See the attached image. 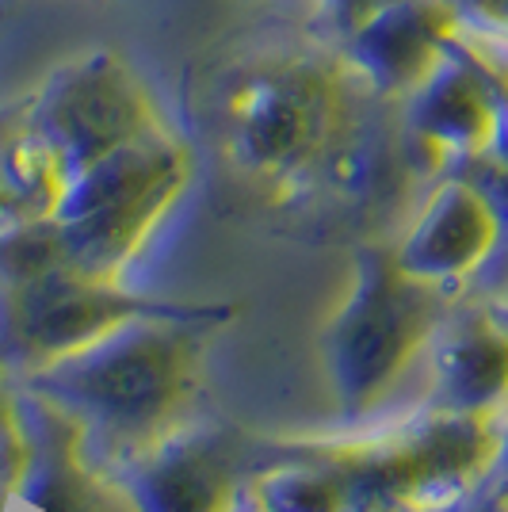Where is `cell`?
Returning a JSON list of instances; mask_svg holds the SVG:
<instances>
[{"mask_svg":"<svg viewBox=\"0 0 508 512\" xmlns=\"http://www.w3.org/2000/svg\"><path fill=\"white\" fill-rule=\"evenodd\" d=\"M20 107L58 150L69 176L100 153L172 127L142 73L115 50H85L50 69Z\"/></svg>","mask_w":508,"mask_h":512,"instance_id":"2","label":"cell"},{"mask_svg":"<svg viewBox=\"0 0 508 512\" xmlns=\"http://www.w3.org/2000/svg\"><path fill=\"white\" fill-rule=\"evenodd\" d=\"M329 4H337V0H325V8H329Z\"/></svg>","mask_w":508,"mask_h":512,"instance_id":"15","label":"cell"},{"mask_svg":"<svg viewBox=\"0 0 508 512\" xmlns=\"http://www.w3.org/2000/svg\"><path fill=\"white\" fill-rule=\"evenodd\" d=\"M12 214H20V211H16L12 195H8V188H4V180H0V222H4V218H12Z\"/></svg>","mask_w":508,"mask_h":512,"instance_id":"14","label":"cell"},{"mask_svg":"<svg viewBox=\"0 0 508 512\" xmlns=\"http://www.w3.org/2000/svg\"><path fill=\"white\" fill-rule=\"evenodd\" d=\"M436 287L417 283L386 260H367L356 295L348 302V314L337 321L340 348H344V379L352 390H371L375 383H390L409 356L413 337H421L428 325V295Z\"/></svg>","mask_w":508,"mask_h":512,"instance_id":"5","label":"cell"},{"mask_svg":"<svg viewBox=\"0 0 508 512\" xmlns=\"http://www.w3.org/2000/svg\"><path fill=\"white\" fill-rule=\"evenodd\" d=\"M444 386L451 406L474 413L493 398L508 394V329L486 314L455 325L451 344H444Z\"/></svg>","mask_w":508,"mask_h":512,"instance_id":"8","label":"cell"},{"mask_svg":"<svg viewBox=\"0 0 508 512\" xmlns=\"http://www.w3.org/2000/svg\"><path fill=\"white\" fill-rule=\"evenodd\" d=\"M310 493H314V497L321 501L318 512H333V509H337V505H333L337 497L325 490V486H318V482H295V497H298V501H306ZM283 512H310V505H298V509H283Z\"/></svg>","mask_w":508,"mask_h":512,"instance_id":"13","label":"cell"},{"mask_svg":"<svg viewBox=\"0 0 508 512\" xmlns=\"http://www.w3.org/2000/svg\"><path fill=\"white\" fill-rule=\"evenodd\" d=\"M497 241L501 207L493 203V195L466 176H444L402 237L394 264L417 283L444 287L482 268Z\"/></svg>","mask_w":508,"mask_h":512,"instance_id":"7","label":"cell"},{"mask_svg":"<svg viewBox=\"0 0 508 512\" xmlns=\"http://www.w3.org/2000/svg\"><path fill=\"white\" fill-rule=\"evenodd\" d=\"M230 497V482L214 467V459L172 455L149 474L146 505L149 512H226Z\"/></svg>","mask_w":508,"mask_h":512,"instance_id":"9","label":"cell"},{"mask_svg":"<svg viewBox=\"0 0 508 512\" xmlns=\"http://www.w3.org/2000/svg\"><path fill=\"white\" fill-rule=\"evenodd\" d=\"M382 4H390V0H337V4L325 8V16H329V23L337 27V35H348L363 16H371V12L382 8Z\"/></svg>","mask_w":508,"mask_h":512,"instance_id":"12","label":"cell"},{"mask_svg":"<svg viewBox=\"0 0 508 512\" xmlns=\"http://www.w3.org/2000/svg\"><path fill=\"white\" fill-rule=\"evenodd\" d=\"M466 31H489L493 39H508V0H455Z\"/></svg>","mask_w":508,"mask_h":512,"instance_id":"11","label":"cell"},{"mask_svg":"<svg viewBox=\"0 0 508 512\" xmlns=\"http://www.w3.org/2000/svg\"><path fill=\"white\" fill-rule=\"evenodd\" d=\"M459 31L455 0H390L340 35V50L371 96L405 100L444 62Z\"/></svg>","mask_w":508,"mask_h":512,"instance_id":"3","label":"cell"},{"mask_svg":"<svg viewBox=\"0 0 508 512\" xmlns=\"http://www.w3.org/2000/svg\"><path fill=\"white\" fill-rule=\"evenodd\" d=\"M360 96L344 50L314 39L245 46L214 77L226 157L272 184H295L344 150Z\"/></svg>","mask_w":508,"mask_h":512,"instance_id":"1","label":"cell"},{"mask_svg":"<svg viewBox=\"0 0 508 512\" xmlns=\"http://www.w3.org/2000/svg\"><path fill=\"white\" fill-rule=\"evenodd\" d=\"M405 104V150L424 169L444 172L451 165H482L493 142L497 104L486 77L470 65L455 39L447 43V58L421 85L402 100Z\"/></svg>","mask_w":508,"mask_h":512,"instance_id":"4","label":"cell"},{"mask_svg":"<svg viewBox=\"0 0 508 512\" xmlns=\"http://www.w3.org/2000/svg\"><path fill=\"white\" fill-rule=\"evenodd\" d=\"M455 46L463 50L470 65L486 77L489 92H493V104H497V123H493V142H489V157L493 161V169L501 172L508 180V62H501L497 54H489L486 46L478 43V35H470V31H459L455 35Z\"/></svg>","mask_w":508,"mask_h":512,"instance_id":"10","label":"cell"},{"mask_svg":"<svg viewBox=\"0 0 508 512\" xmlns=\"http://www.w3.org/2000/svg\"><path fill=\"white\" fill-rule=\"evenodd\" d=\"M123 325L62 356L46 379H54L58 394L77 398L104 417L138 421L157 413L165 398H176L180 352L169 341H119Z\"/></svg>","mask_w":508,"mask_h":512,"instance_id":"6","label":"cell"}]
</instances>
